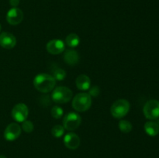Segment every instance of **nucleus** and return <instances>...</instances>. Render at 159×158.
<instances>
[{
  "instance_id": "nucleus-14",
  "label": "nucleus",
  "mask_w": 159,
  "mask_h": 158,
  "mask_svg": "<svg viewBox=\"0 0 159 158\" xmlns=\"http://www.w3.org/2000/svg\"><path fill=\"white\" fill-rule=\"evenodd\" d=\"M64 60L66 64L71 66L77 64L79 61V54L75 50H68L64 54Z\"/></svg>"
},
{
  "instance_id": "nucleus-11",
  "label": "nucleus",
  "mask_w": 159,
  "mask_h": 158,
  "mask_svg": "<svg viewBox=\"0 0 159 158\" xmlns=\"http://www.w3.org/2000/svg\"><path fill=\"white\" fill-rule=\"evenodd\" d=\"M16 44V38L13 34L3 32L0 34V46L5 49H12Z\"/></svg>"
},
{
  "instance_id": "nucleus-25",
  "label": "nucleus",
  "mask_w": 159,
  "mask_h": 158,
  "mask_svg": "<svg viewBox=\"0 0 159 158\" xmlns=\"http://www.w3.org/2000/svg\"><path fill=\"white\" fill-rule=\"evenodd\" d=\"M0 158H6V156L4 155H0Z\"/></svg>"
},
{
  "instance_id": "nucleus-4",
  "label": "nucleus",
  "mask_w": 159,
  "mask_h": 158,
  "mask_svg": "<svg viewBox=\"0 0 159 158\" xmlns=\"http://www.w3.org/2000/svg\"><path fill=\"white\" fill-rule=\"evenodd\" d=\"M130 108V105L128 101L126 99H118L112 105L110 112L115 119H121L129 112Z\"/></svg>"
},
{
  "instance_id": "nucleus-17",
  "label": "nucleus",
  "mask_w": 159,
  "mask_h": 158,
  "mask_svg": "<svg viewBox=\"0 0 159 158\" xmlns=\"http://www.w3.org/2000/svg\"><path fill=\"white\" fill-rule=\"evenodd\" d=\"M52 76L57 81H63L66 77V71L60 68H55L52 71Z\"/></svg>"
},
{
  "instance_id": "nucleus-12",
  "label": "nucleus",
  "mask_w": 159,
  "mask_h": 158,
  "mask_svg": "<svg viewBox=\"0 0 159 158\" xmlns=\"http://www.w3.org/2000/svg\"><path fill=\"white\" fill-rule=\"evenodd\" d=\"M65 146L69 150H76L80 146V138L74 133H68L64 137Z\"/></svg>"
},
{
  "instance_id": "nucleus-7",
  "label": "nucleus",
  "mask_w": 159,
  "mask_h": 158,
  "mask_svg": "<svg viewBox=\"0 0 159 158\" xmlns=\"http://www.w3.org/2000/svg\"><path fill=\"white\" fill-rule=\"evenodd\" d=\"M12 119L17 122H23L26 120L29 115L28 107L24 103H18L12 108Z\"/></svg>"
},
{
  "instance_id": "nucleus-23",
  "label": "nucleus",
  "mask_w": 159,
  "mask_h": 158,
  "mask_svg": "<svg viewBox=\"0 0 159 158\" xmlns=\"http://www.w3.org/2000/svg\"><path fill=\"white\" fill-rule=\"evenodd\" d=\"M40 101H41V102H40V104H42V105L44 107L49 106L51 103V99H50L49 96H48V95L40 97Z\"/></svg>"
},
{
  "instance_id": "nucleus-13",
  "label": "nucleus",
  "mask_w": 159,
  "mask_h": 158,
  "mask_svg": "<svg viewBox=\"0 0 159 158\" xmlns=\"http://www.w3.org/2000/svg\"><path fill=\"white\" fill-rule=\"evenodd\" d=\"M76 87L81 91H87L91 87V80L89 77L85 74H80L75 81Z\"/></svg>"
},
{
  "instance_id": "nucleus-6",
  "label": "nucleus",
  "mask_w": 159,
  "mask_h": 158,
  "mask_svg": "<svg viewBox=\"0 0 159 158\" xmlns=\"http://www.w3.org/2000/svg\"><path fill=\"white\" fill-rule=\"evenodd\" d=\"M82 118L78 113L69 112L65 116L63 119V126L68 131L77 129L81 125Z\"/></svg>"
},
{
  "instance_id": "nucleus-20",
  "label": "nucleus",
  "mask_w": 159,
  "mask_h": 158,
  "mask_svg": "<svg viewBox=\"0 0 159 158\" xmlns=\"http://www.w3.org/2000/svg\"><path fill=\"white\" fill-rule=\"evenodd\" d=\"M63 114H64L63 108H61V107L58 106V105H55V106H54L52 108H51V115L53 118H54V119H61V118L63 116Z\"/></svg>"
},
{
  "instance_id": "nucleus-26",
  "label": "nucleus",
  "mask_w": 159,
  "mask_h": 158,
  "mask_svg": "<svg viewBox=\"0 0 159 158\" xmlns=\"http://www.w3.org/2000/svg\"><path fill=\"white\" fill-rule=\"evenodd\" d=\"M1 29H2V26H1V24H0V32H1Z\"/></svg>"
},
{
  "instance_id": "nucleus-3",
  "label": "nucleus",
  "mask_w": 159,
  "mask_h": 158,
  "mask_svg": "<svg viewBox=\"0 0 159 158\" xmlns=\"http://www.w3.org/2000/svg\"><path fill=\"white\" fill-rule=\"evenodd\" d=\"M73 97V93L70 88L65 86H59L54 88L51 94V99L53 102L57 104L67 103Z\"/></svg>"
},
{
  "instance_id": "nucleus-8",
  "label": "nucleus",
  "mask_w": 159,
  "mask_h": 158,
  "mask_svg": "<svg viewBox=\"0 0 159 158\" xmlns=\"http://www.w3.org/2000/svg\"><path fill=\"white\" fill-rule=\"evenodd\" d=\"M22 129L16 122H12L7 125L4 131V137L7 141H14L20 137Z\"/></svg>"
},
{
  "instance_id": "nucleus-18",
  "label": "nucleus",
  "mask_w": 159,
  "mask_h": 158,
  "mask_svg": "<svg viewBox=\"0 0 159 158\" xmlns=\"http://www.w3.org/2000/svg\"><path fill=\"white\" fill-rule=\"evenodd\" d=\"M119 129L122 133H128L132 130V124L130 123V121L128 120H120L119 122Z\"/></svg>"
},
{
  "instance_id": "nucleus-19",
  "label": "nucleus",
  "mask_w": 159,
  "mask_h": 158,
  "mask_svg": "<svg viewBox=\"0 0 159 158\" xmlns=\"http://www.w3.org/2000/svg\"><path fill=\"white\" fill-rule=\"evenodd\" d=\"M65 129L64 128L63 125H56L51 129V133H52L53 136L56 138H60L65 133Z\"/></svg>"
},
{
  "instance_id": "nucleus-16",
  "label": "nucleus",
  "mask_w": 159,
  "mask_h": 158,
  "mask_svg": "<svg viewBox=\"0 0 159 158\" xmlns=\"http://www.w3.org/2000/svg\"><path fill=\"white\" fill-rule=\"evenodd\" d=\"M65 43L71 48L76 47L80 43V38L76 33H70L65 39Z\"/></svg>"
},
{
  "instance_id": "nucleus-9",
  "label": "nucleus",
  "mask_w": 159,
  "mask_h": 158,
  "mask_svg": "<svg viewBox=\"0 0 159 158\" xmlns=\"http://www.w3.org/2000/svg\"><path fill=\"white\" fill-rule=\"evenodd\" d=\"M23 20V12L19 8H12L6 14V20L8 23L12 26L19 25Z\"/></svg>"
},
{
  "instance_id": "nucleus-15",
  "label": "nucleus",
  "mask_w": 159,
  "mask_h": 158,
  "mask_svg": "<svg viewBox=\"0 0 159 158\" xmlns=\"http://www.w3.org/2000/svg\"><path fill=\"white\" fill-rule=\"evenodd\" d=\"M145 133L150 136H155L159 133V125L154 121H148L144 124Z\"/></svg>"
},
{
  "instance_id": "nucleus-24",
  "label": "nucleus",
  "mask_w": 159,
  "mask_h": 158,
  "mask_svg": "<svg viewBox=\"0 0 159 158\" xmlns=\"http://www.w3.org/2000/svg\"><path fill=\"white\" fill-rule=\"evenodd\" d=\"M20 0H9V5L12 6V8H16L20 5Z\"/></svg>"
},
{
  "instance_id": "nucleus-21",
  "label": "nucleus",
  "mask_w": 159,
  "mask_h": 158,
  "mask_svg": "<svg viewBox=\"0 0 159 158\" xmlns=\"http://www.w3.org/2000/svg\"><path fill=\"white\" fill-rule=\"evenodd\" d=\"M21 129L26 133H30L31 132H33L34 129V123L32 122V121L30 120H25L22 122V126Z\"/></svg>"
},
{
  "instance_id": "nucleus-10",
  "label": "nucleus",
  "mask_w": 159,
  "mask_h": 158,
  "mask_svg": "<svg viewBox=\"0 0 159 158\" xmlns=\"http://www.w3.org/2000/svg\"><path fill=\"white\" fill-rule=\"evenodd\" d=\"M46 49L48 53L53 55H57L65 51V43L61 40L54 39L47 43Z\"/></svg>"
},
{
  "instance_id": "nucleus-22",
  "label": "nucleus",
  "mask_w": 159,
  "mask_h": 158,
  "mask_svg": "<svg viewBox=\"0 0 159 158\" xmlns=\"http://www.w3.org/2000/svg\"><path fill=\"white\" fill-rule=\"evenodd\" d=\"M89 95L93 96V97H97L99 94V92H100V90H99V88L96 85H94V86L90 87L89 89Z\"/></svg>"
},
{
  "instance_id": "nucleus-1",
  "label": "nucleus",
  "mask_w": 159,
  "mask_h": 158,
  "mask_svg": "<svg viewBox=\"0 0 159 158\" xmlns=\"http://www.w3.org/2000/svg\"><path fill=\"white\" fill-rule=\"evenodd\" d=\"M56 80L52 75L45 73L39 74L34 77V85L36 89L42 93H49L55 87Z\"/></svg>"
},
{
  "instance_id": "nucleus-2",
  "label": "nucleus",
  "mask_w": 159,
  "mask_h": 158,
  "mask_svg": "<svg viewBox=\"0 0 159 158\" xmlns=\"http://www.w3.org/2000/svg\"><path fill=\"white\" fill-rule=\"evenodd\" d=\"M92 105V97L89 93L81 92L76 94L72 100V107L79 112L89 109Z\"/></svg>"
},
{
  "instance_id": "nucleus-5",
  "label": "nucleus",
  "mask_w": 159,
  "mask_h": 158,
  "mask_svg": "<svg viewBox=\"0 0 159 158\" xmlns=\"http://www.w3.org/2000/svg\"><path fill=\"white\" fill-rule=\"evenodd\" d=\"M143 112L146 119L155 120L159 118V101L149 100L146 102L143 108Z\"/></svg>"
}]
</instances>
